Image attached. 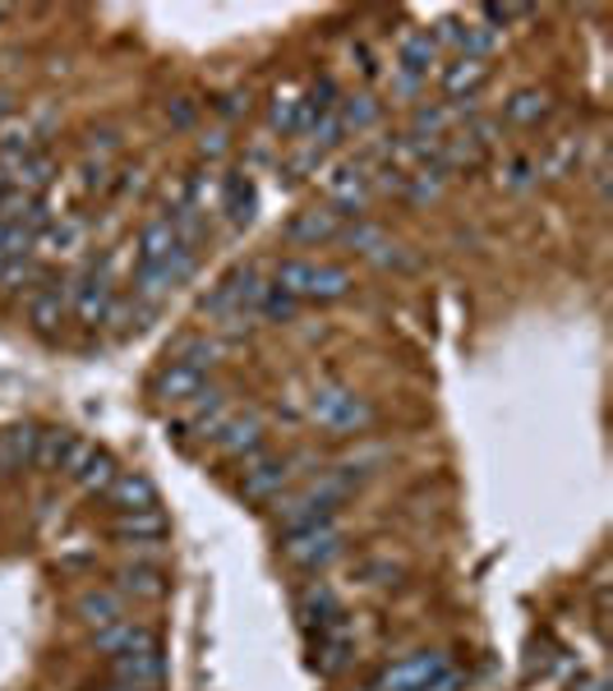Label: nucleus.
I'll list each match as a JSON object with an SVG mask.
<instances>
[{
    "label": "nucleus",
    "mask_w": 613,
    "mask_h": 691,
    "mask_svg": "<svg viewBox=\"0 0 613 691\" xmlns=\"http://www.w3.org/2000/svg\"><path fill=\"white\" fill-rule=\"evenodd\" d=\"M355 494V479L342 475V471H323L314 475L310 484H300L295 494H282L272 503V521L282 535H295V530H310V526H323V521H337V507Z\"/></svg>",
    "instance_id": "nucleus-1"
},
{
    "label": "nucleus",
    "mask_w": 613,
    "mask_h": 691,
    "mask_svg": "<svg viewBox=\"0 0 613 691\" xmlns=\"http://www.w3.org/2000/svg\"><path fill=\"white\" fill-rule=\"evenodd\" d=\"M272 287L291 295L295 304H332L346 300L355 291V277L342 263H323V259H304V253H291L272 268Z\"/></svg>",
    "instance_id": "nucleus-2"
},
{
    "label": "nucleus",
    "mask_w": 613,
    "mask_h": 691,
    "mask_svg": "<svg viewBox=\"0 0 613 691\" xmlns=\"http://www.w3.org/2000/svg\"><path fill=\"white\" fill-rule=\"evenodd\" d=\"M310 420L332 433V439H361L365 429H374L378 411L369 406V397H361L355 388H342V382H323V388L310 392Z\"/></svg>",
    "instance_id": "nucleus-3"
},
{
    "label": "nucleus",
    "mask_w": 613,
    "mask_h": 691,
    "mask_svg": "<svg viewBox=\"0 0 613 691\" xmlns=\"http://www.w3.org/2000/svg\"><path fill=\"white\" fill-rule=\"evenodd\" d=\"M346 553V530L337 521H323V526H310V530H295V535H282V558L300 572H323L332 568Z\"/></svg>",
    "instance_id": "nucleus-4"
},
{
    "label": "nucleus",
    "mask_w": 613,
    "mask_h": 691,
    "mask_svg": "<svg viewBox=\"0 0 613 691\" xmlns=\"http://www.w3.org/2000/svg\"><path fill=\"white\" fill-rule=\"evenodd\" d=\"M300 466H304V456H268V452L240 461V498L277 503L291 489V479L300 475Z\"/></svg>",
    "instance_id": "nucleus-5"
},
{
    "label": "nucleus",
    "mask_w": 613,
    "mask_h": 691,
    "mask_svg": "<svg viewBox=\"0 0 613 691\" xmlns=\"http://www.w3.org/2000/svg\"><path fill=\"white\" fill-rule=\"evenodd\" d=\"M342 245H346L351 253H361V259L374 263V268H392V272H411V268H416V259L406 253V245H397L378 222H365V217H355V222L342 230Z\"/></svg>",
    "instance_id": "nucleus-6"
},
{
    "label": "nucleus",
    "mask_w": 613,
    "mask_h": 691,
    "mask_svg": "<svg viewBox=\"0 0 613 691\" xmlns=\"http://www.w3.org/2000/svg\"><path fill=\"white\" fill-rule=\"evenodd\" d=\"M69 287V314L79 318L84 327H101L111 314V304H116V287H111V268L101 263V268H84L79 277H69L65 281Z\"/></svg>",
    "instance_id": "nucleus-7"
},
{
    "label": "nucleus",
    "mask_w": 613,
    "mask_h": 691,
    "mask_svg": "<svg viewBox=\"0 0 613 691\" xmlns=\"http://www.w3.org/2000/svg\"><path fill=\"white\" fill-rule=\"evenodd\" d=\"M323 198H327L332 213L361 217V213L369 208V198H374V175H369V166H355V162L332 166V171L323 175Z\"/></svg>",
    "instance_id": "nucleus-8"
},
{
    "label": "nucleus",
    "mask_w": 613,
    "mask_h": 691,
    "mask_svg": "<svg viewBox=\"0 0 613 691\" xmlns=\"http://www.w3.org/2000/svg\"><path fill=\"white\" fill-rule=\"evenodd\" d=\"M166 535L171 521L162 507H148V511H116L111 517V540L135 549V553H162L166 549Z\"/></svg>",
    "instance_id": "nucleus-9"
},
{
    "label": "nucleus",
    "mask_w": 613,
    "mask_h": 691,
    "mask_svg": "<svg viewBox=\"0 0 613 691\" xmlns=\"http://www.w3.org/2000/svg\"><path fill=\"white\" fill-rule=\"evenodd\" d=\"M310 636H314V641H310V669L319 678H342L351 663H355V636H351L346 613H342L337 623L310 631Z\"/></svg>",
    "instance_id": "nucleus-10"
},
{
    "label": "nucleus",
    "mask_w": 613,
    "mask_h": 691,
    "mask_svg": "<svg viewBox=\"0 0 613 691\" xmlns=\"http://www.w3.org/2000/svg\"><path fill=\"white\" fill-rule=\"evenodd\" d=\"M448 669H452L448 650H416V655H406L378 673V691H420Z\"/></svg>",
    "instance_id": "nucleus-11"
},
{
    "label": "nucleus",
    "mask_w": 613,
    "mask_h": 691,
    "mask_svg": "<svg viewBox=\"0 0 613 691\" xmlns=\"http://www.w3.org/2000/svg\"><path fill=\"white\" fill-rule=\"evenodd\" d=\"M268 443V424L259 411H232V420H226L217 433H213V447L217 456L226 461H249V456H259Z\"/></svg>",
    "instance_id": "nucleus-12"
},
{
    "label": "nucleus",
    "mask_w": 613,
    "mask_h": 691,
    "mask_svg": "<svg viewBox=\"0 0 613 691\" xmlns=\"http://www.w3.org/2000/svg\"><path fill=\"white\" fill-rule=\"evenodd\" d=\"M65 318H69V287H65V281L42 277L37 287L29 291V323H33V332L42 342H56Z\"/></svg>",
    "instance_id": "nucleus-13"
},
{
    "label": "nucleus",
    "mask_w": 613,
    "mask_h": 691,
    "mask_svg": "<svg viewBox=\"0 0 613 691\" xmlns=\"http://www.w3.org/2000/svg\"><path fill=\"white\" fill-rule=\"evenodd\" d=\"M342 230H346V217H342V213H332L327 203H323V208H304V213H295V217L282 226V240L295 245V249H319V245L342 240Z\"/></svg>",
    "instance_id": "nucleus-14"
},
{
    "label": "nucleus",
    "mask_w": 613,
    "mask_h": 691,
    "mask_svg": "<svg viewBox=\"0 0 613 691\" xmlns=\"http://www.w3.org/2000/svg\"><path fill=\"white\" fill-rule=\"evenodd\" d=\"M439 65H443V51H439V42H433L429 29H406L397 37V65H392V74H406V79L424 84L429 74H439Z\"/></svg>",
    "instance_id": "nucleus-15"
},
{
    "label": "nucleus",
    "mask_w": 613,
    "mask_h": 691,
    "mask_svg": "<svg viewBox=\"0 0 613 691\" xmlns=\"http://www.w3.org/2000/svg\"><path fill=\"white\" fill-rule=\"evenodd\" d=\"M490 84V61H475V56H452L448 65H439V88L448 97V107H466L475 101Z\"/></svg>",
    "instance_id": "nucleus-16"
},
{
    "label": "nucleus",
    "mask_w": 613,
    "mask_h": 691,
    "mask_svg": "<svg viewBox=\"0 0 613 691\" xmlns=\"http://www.w3.org/2000/svg\"><path fill=\"white\" fill-rule=\"evenodd\" d=\"M116 591H120L125 600H135V604H158V600H166L171 581H166V572H162V562L135 558V562H125V568L116 572Z\"/></svg>",
    "instance_id": "nucleus-17"
},
{
    "label": "nucleus",
    "mask_w": 613,
    "mask_h": 691,
    "mask_svg": "<svg viewBox=\"0 0 613 691\" xmlns=\"http://www.w3.org/2000/svg\"><path fill=\"white\" fill-rule=\"evenodd\" d=\"M111 678H116V682H130V687H143V691H158L162 678H166L162 641H152V646H143V650H130V655H116V659H111Z\"/></svg>",
    "instance_id": "nucleus-18"
},
{
    "label": "nucleus",
    "mask_w": 613,
    "mask_h": 691,
    "mask_svg": "<svg viewBox=\"0 0 613 691\" xmlns=\"http://www.w3.org/2000/svg\"><path fill=\"white\" fill-rule=\"evenodd\" d=\"M203 388H208V374L185 365V360H166L158 369V378H152V397H158L162 406H190Z\"/></svg>",
    "instance_id": "nucleus-19"
},
{
    "label": "nucleus",
    "mask_w": 613,
    "mask_h": 691,
    "mask_svg": "<svg viewBox=\"0 0 613 691\" xmlns=\"http://www.w3.org/2000/svg\"><path fill=\"white\" fill-rule=\"evenodd\" d=\"M217 208L226 217V226L245 230L259 213V185H254L249 171H236V175H222V190H217Z\"/></svg>",
    "instance_id": "nucleus-20"
},
{
    "label": "nucleus",
    "mask_w": 613,
    "mask_h": 691,
    "mask_svg": "<svg viewBox=\"0 0 613 691\" xmlns=\"http://www.w3.org/2000/svg\"><path fill=\"white\" fill-rule=\"evenodd\" d=\"M226 420H232V397H226L222 388H203V392L185 406L181 429L194 433V439H208V443H213V433H217Z\"/></svg>",
    "instance_id": "nucleus-21"
},
{
    "label": "nucleus",
    "mask_w": 613,
    "mask_h": 691,
    "mask_svg": "<svg viewBox=\"0 0 613 691\" xmlns=\"http://www.w3.org/2000/svg\"><path fill=\"white\" fill-rule=\"evenodd\" d=\"M74 613H79L93 631H101V627L130 618V600H125L116 585H93V591H84L79 600H74Z\"/></svg>",
    "instance_id": "nucleus-22"
},
{
    "label": "nucleus",
    "mask_w": 613,
    "mask_h": 691,
    "mask_svg": "<svg viewBox=\"0 0 613 691\" xmlns=\"http://www.w3.org/2000/svg\"><path fill=\"white\" fill-rule=\"evenodd\" d=\"M549 116H553V93L540 88V84H526L517 93H507L503 97V111H498V120L517 125V130H530V125H540Z\"/></svg>",
    "instance_id": "nucleus-23"
},
{
    "label": "nucleus",
    "mask_w": 613,
    "mask_h": 691,
    "mask_svg": "<svg viewBox=\"0 0 613 691\" xmlns=\"http://www.w3.org/2000/svg\"><path fill=\"white\" fill-rule=\"evenodd\" d=\"M84 240H88V222L61 213V217L33 240V253H42V259H74V253L84 249Z\"/></svg>",
    "instance_id": "nucleus-24"
},
{
    "label": "nucleus",
    "mask_w": 613,
    "mask_h": 691,
    "mask_svg": "<svg viewBox=\"0 0 613 691\" xmlns=\"http://www.w3.org/2000/svg\"><path fill=\"white\" fill-rule=\"evenodd\" d=\"M175 249H181V230H175L171 213L148 217L139 230V268H162Z\"/></svg>",
    "instance_id": "nucleus-25"
},
{
    "label": "nucleus",
    "mask_w": 613,
    "mask_h": 691,
    "mask_svg": "<svg viewBox=\"0 0 613 691\" xmlns=\"http://www.w3.org/2000/svg\"><path fill=\"white\" fill-rule=\"evenodd\" d=\"M111 503V511H148V507H162L158 503V484H152L143 471H120L116 484L107 494H101Z\"/></svg>",
    "instance_id": "nucleus-26"
},
{
    "label": "nucleus",
    "mask_w": 613,
    "mask_h": 691,
    "mask_svg": "<svg viewBox=\"0 0 613 691\" xmlns=\"http://www.w3.org/2000/svg\"><path fill=\"white\" fill-rule=\"evenodd\" d=\"M33 443H37V424L0 429V479H14L23 471H33Z\"/></svg>",
    "instance_id": "nucleus-27"
},
{
    "label": "nucleus",
    "mask_w": 613,
    "mask_h": 691,
    "mask_svg": "<svg viewBox=\"0 0 613 691\" xmlns=\"http://www.w3.org/2000/svg\"><path fill=\"white\" fill-rule=\"evenodd\" d=\"M342 600L327 591L323 581H314V585H304V591L295 595V618H300V627L304 631H319V627H327V623H337L342 618Z\"/></svg>",
    "instance_id": "nucleus-28"
},
{
    "label": "nucleus",
    "mask_w": 613,
    "mask_h": 691,
    "mask_svg": "<svg viewBox=\"0 0 613 691\" xmlns=\"http://www.w3.org/2000/svg\"><path fill=\"white\" fill-rule=\"evenodd\" d=\"M152 641H158V631L143 627V623H135V618H125V623H111V627L93 631V650H97V655H107V659L130 655V650H143V646H152Z\"/></svg>",
    "instance_id": "nucleus-29"
},
{
    "label": "nucleus",
    "mask_w": 613,
    "mask_h": 691,
    "mask_svg": "<svg viewBox=\"0 0 613 691\" xmlns=\"http://www.w3.org/2000/svg\"><path fill=\"white\" fill-rule=\"evenodd\" d=\"M56 175H61V166H56V158H51L46 148H37V152H29L14 171H10V185L19 190V194H29V198H46V190L56 185Z\"/></svg>",
    "instance_id": "nucleus-30"
},
{
    "label": "nucleus",
    "mask_w": 613,
    "mask_h": 691,
    "mask_svg": "<svg viewBox=\"0 0 613 691\" xmlns=\"http://www.w3.org/2000/svg\"><path fill=\"white\" fill-rule=\"evenodd\" d=\"M456 125H462V111L456 107H448V101H420V107L411 111V139H420V143H439V139H448Z\"/></svg>",
    "instance_id": "nucleus-31"
},
{
    "label": "nucleus",
    "mask_w": 613,
    "mask_h": 691,
    "mask_svg": "<svg viewBox=\"0 0 613 691\" xmlns=\"http://www.w3.org/2000/svg\"><path fill=\"white\" fill-rule=\"evenodd\" d=\"M74 439H79V433H74V429H61V424L37 429V443H33V471H42V475H61V471H65V456H69V447H74Z\"/></svg>",
    "instance_id": "nucleus-32"
},
{
    "label": "nucleus",
    "mask_w": 613,
    "mask_h": 691,
    "mask_svg": "<svg viewBox=\"0 0 613 691\" xmlns=\"http://www.w3.org/2000/svg\"><path fill=\"white\" fill-rule=\"evenodd\" d=\"M337 120H342V134H369L374 125L383 120V101L374 93H346L337 101Z\"/></svg>",
    "instance_id": "nucleus-33"
},
{
    "label": "nucleus",
    "mask_w": 613,
    "mask_h": 691,
    "mask_svg": "<svg viewBox=\"0 0 613 691\" xmlns=\"http://www.w3.org/2000/svg\"><path fill=\"white\" fill-rule=\"evenodd\" d=\"M116 475H120L116 456H111L107 447H93V452H88V461L79 466V475H74L69 484H74V489H84L88 498H101V494H107L111 484H116Z\"/></svg>",
    "instance_id": "nucleus-34"
},
{
    "label": "nucleus",
    "mask_w": 613,
    "mask_h": 691,
    "mask_svg": "<svg viewBox=\"0 0 613 691\" xmlns=\"http://www.w3.org/2000/svg\"><path fill=\"white\" fill-rule=\"evenodd\" d=\"M268 130L282 139H300L304 134V101L295 93H277L268 107Z\"/></svg>",
    "instance_id": "nucleus-35"
},
{
    "label": "nucleus",
    "mask_w": 613,
    "mask_h": 691,
    "mask_svg": "<svg viewBox=\"0 0 613 691\" xmlns=\"http://www.w3.org/2000/svg\"><path fill=\"white\" fill-rule=\"evenodd\" d=\"M42 281V268L33 253H23V259H10L6 268H0V295H19V291H33Z\"/></svg>",
    "instance_id": "nucleus-36"
},
{
    "label": "nucleus",
    "mask_w": 613,
    "mask_h": 691,
    "mask_svg": "<svg viewBox=\"0 0 613 691\" xmlns=\"http://www.w3.org/2000/svg\"><path fill=\"white\" fill-rule=\"evenodd\" d=\"M217 355H222V346H217V342H208V337H181V342L171 346L166 360H185V365H194V369L208 374V369L217 365Z\"/></svg>",
    "instance_id": "nucleus-37"
},
{
    "label": "nucleus",
    "mask_w": 613,
    "mask_h": 691,
    "mask_svg": "<svg viewBox=\"0 0 613 691\" xmlns=\"http://www.w3.org/2000/svg\"><path fill=\"white\" fill-rule=\"evenodd\" d=\"M120 148H125V139H120L116 125H101V130H88V134H84V162H101V166H111Z\"/></svg>",
    "instance_id": "nucleus-38"
},
{
    "label": "nucleus",
    "mask_w": 613,
    "mask_h": 691,
    "mask_svg": "<svg viewBox=\"0 0 613 691\" xmlns=\"http://www.w3.org/2000/svg\"><path fill=\"white\" fill-rule=\"evenodd\" d=\"M535 181H540V162L526 158V152H517V158H507V162L498 166V185H503V190H513V194L530 190Z\"/></svg>",
    "instance_id": "nucleus-39"
},
{
    "label": "nucleus",
    "mask_w": 613,
    "mask_h": 691,
    "mask_svg": "<svg viewBox=\"0 0 613 691\" xmlns=\"http://www.w3.org/2000/svg\"><path fill=\"white\" fill-rule=\"evenodd\" d=\"M300 314V304L291 295H282L277 287H268V295L259 300V310H254V318H264V323H295Z\"/></svg>",
    "instance_id": "nucleus-40"
},
{
    "label": "nucleus",
    "mask_w": 613,
    "mask_h": 691,
    "mask_svg": "<svg viewBox=\"0 0 613 691\" xmlns=\"http://www.w3.org/2000/svg\"><path fill=\"white\" fill-rule=\"evenodd\" d=\"M535 10L530 6H480V23L484 29H507V23H521V19H530Z\"/></svg>",
    "instance_id": "nucleus-41"
},
{
    "label": "nucleus",
    "mask_w": 613,
    "mask_h": 691,
    "mask_svg": "<svg viewBox=\"0 0 613 691\" xmlns=\"http://www.w3.org/2000/svg\"><path fill=\"white\" fill-rule=\"evenodd\" d=\"M401 576V568L392 558H374V562H361V581L365 585H392Z\"/></svg>",
    "instance_id": "nucleus-42"
},
{
    "label": "nucleus",
    "mask_w": 613,
    "mask_h": 691,
    "mask_svg": "<svg viewBox=\"0 0 613 691\" xmlns=\"http://www.w3.org/2000/svg\"><path fill=\"white\" fill-rule=\"evenodd\" d=\"M226 152H232V134H226V130L198 134V158L203 162H217V158H226Z\"/></svg>",
    "instance_id": "nucleus-43"
},
{
    "label": "nucleus",
    "mask_w": 613,
    "mask_h": 691,
    "mask_svg": "<svg viewBox=\"0 0 613 691\" xmlns=\"http://www.w3.org/2000/svg\"><path fill=\"white\" fill-rule=\"evenodd\" d=\"M245 111H249V93H245V88H232V93L217 97V116H222V120H236V116H245Z\"/></svg>",
    "instance_id": "nucleus-44"
},
{
    "label": "nucleus",
    "mask_w": 613,
    "mask_h": 691,
    "mask_svg": "<svg viewBox=\"0 0 613 691\" xmlns=\"http://www.w3.org/2000/svg\"><path fill=\"white\" fill-rule=\"evenodd\" d=\"M97 443H88V439H74V447H69V456H65V479H74V475H79V466H84V461H88V452H93Z\"/></svg>",
    "instance_id": "nucleus-45"
},
{
    "label": "nucleus",
    "mask_w": 613,
    "mask_h": 691,
    "mask_svg": "<svg viewBox=\"0 0 613 691\" xmlns=\"http://www.w3.org/2000/svg\"><path fill=\"white\" fill-rule=\"evenodd\" d=\"M462 687H466V678L456 673V669H448V673H439V678H433L429 687H420V691H462Z\"/></svg>",
    "instance_id": "nucleus-46"
},
{
    "label": "nucleus",
    "mask_w": 613,
    "mask_h": 691,
    "mask_svg": "<svg viewBox=\"0 0 613 691\" xmlns=\"http://www.w3.org/2000/svg\"><path fill=\"white\" fill-rule=\"evenodd\" d=\"M166 116H171L175 125H190V120H194V107H190L185 97H175V107H166Z\"/></svg>",
    "instance_id": "nucleus-47"
},
{
    "label": "nucleus",
    "mask_w": 613,
    "mask_h": 691,
    "mask_svg": "<svg viewBox=\"0 0 613 691\" xmlns=\"http://www.w3.org/2000/svg\"><path fill=\"white\" fill-rule=\"evenodd\" d=\"M10 116H14V97H10V93H0V125H6Z\"/></svg>",
    "instance_id": "nucleus-48"
},
{
    "label": "nucleus",
    "mask_w": 613,
    "mask_h": 691,
    "mask_svg": "<svg viewBox=\"0 0 613 691\" xmlns=\"http://www.w3.org/2000/svg\"><path fill=\"white\" fill-rule=\"evenodd\" d=\"M101 691H143V687H130V682H116V678H111V682L101 687Z\"/></svg>",
    "instance_id": "nucleus-49"
},
{
    "label": "nucleus",
    "mask_w": 613,
    "mask_h": 691,
    "mask_svg": "<svg viewBox=\"0 0 613 691\" xmlns=\"http://www.w3.org/2000/svg\"><path fill=\"white\" fill-rule=\"evenodd\" d=\"M6 194H10V171H0V203H6Z\"/></svg>",
    "instance_id": "nucleus-50"
},
{
    "label": "nucleus",
    "mask_w": 613,
    "mask_h": 691,
    "mask_svg": "<svg viewBox=\"0 0 613 691\" xmlns=\"http://www.w3.org/2000/svg\"><path fill=\"white\" fill-rule=\"evenodd\" d=\"M10 263V253H6V245H0V268H6Z\"/></svg>",
    "instance_id": "nucleus-51"
},
{
    "label": "nucleus",
    "mask_w": 613,
    "mask_h": 691,
    "mask_svg": "<svg viewBox=\"0 0 613 691\" xmlns=\"http://www.w3.org/2000/svg\"><path fill=\"white\" fill-rule=\"evenodd\" d=\"M0 19H10V6H0Z\"/></svg>",
    "instance_id": "nucleus-52"
},
{
    "label": "nucleus",
    "mask_w": 613,
    "mask_h": 691,
    "mask_svg": "<svg viewBox=\"0 0 613 691\" xmlns=\"http://www.w3.org/2000/svg\"><path fill=\"white\" fill-rule=\"evenodd\" d=\"M361 691H378V682H369V687H361Z\"/></svg>",
    "instance_id": "nucleus-53"
}]
</instances>
